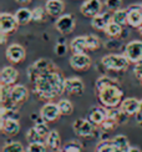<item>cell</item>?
Wrapping results in <instances>:
<instances>
[{
  "instance_id": "obj_42",
  "label": "cell",
  "mask_w": 142,
  "mask_h": 152,
  "mask_svg": "<svg viewBox=\"0 0 142 152\" xmlns=\"http://www.w3.org/2000/svg\"><path fill=\"white\" fill-rule=\"evenodd\" d=\"M133 74H135V77H136L141 84H142V62L141 64L135 65L133 67Z\"/></svg>"
},
{
  "instance_id": "obj_3",
  "label": "cell",
  "mask_w": 142,
  "mask_h": 152,
  "mask_svg": "<svg viewBox=\"0 0 142 152\" xmlns=\"http://www.w3.org/2000/svg\"><path fill=\"white\" fill-rule=\"evenodd\" d=\"M101 65L104 66L108 71H115V72H124L127 70L130 62L126 59L125 55L120 54H108L105 55L101 59Z\"/></svg>"
},
{
  "instance_id": "obj_7",
  "label": "cell",
  "mask_w": 142,
  "mask_h": 152,
  "mask_svg": "<svg viewBox=\"0 0 142 152\" xmlns=\"http://www.w3.org/2000/svg\"><path fill=\"white\" fill-rule=\"evenodd\" d=\"M29 97V90L26 86L24 85H15L12 86L11 90V96L10 101L8 104H5L4 106H9V107H18L19 105H23L25 101Z\"/></svg>"
},
{
  "instance_id": "obj_18",
  "label": "cell",
  "mask_w": 142,
  "mask_h": 152,
  "mask_svg": "<svg viewBox=\"0 0 142 152\" xmlns=\"http://www.w3.org/2000/svg\"><path fill=\"white\" fill-rule=\"evenodd\" d=\"M112 21V14H110L108 11H104L100 12L96 16H94L91 19V26L95 30H101L104 31L106 29V26Z\"/></svg>"
},
{
  "instance_id": "obj_9",
  "label": "cell",
  "mask_w": 142,
  "mask_h": 152,
  "mask_svg": "<svg viewBox=\"0 0 142 152\" xmlns=\"http://www.w3.org/2000/svg\"><path fill=\"white\" fill-rule=\"evenodd\" d=\"M75 25H76V21H75L74 15L64 14V15L57 18V20L55 23V29L59 31L60 34L67 35V34H71L74 31Z\"/></svg>"
},
{
  "instance_id": "obj_10",
  "label": "cell",
  "mask_w": 142,
  "mask_h": 152,
  "mask_svg": "<svg viewBox=\"0 0 142 152\" xmlns=\"http://www.w3.org/2000/svg\"><path fill=\"white\" fill-rule=\"evenodd\" d=\"M40 116L44 120L45 122H55L57 118L61 116V112L59 109V105L55 104V102H46L40 110Z\"/></svg>"
},
{
  "instance_id": "obj_22",
  "label": "cell",
  "mask_w": 142,
  "mask_h": 152,
  "mask_svg": "<svg viewBox=\"0 0 142 152\" xmlns=\"http://www.w3.org/2000/svg\"><path fill=\"white\" fill-rule=\"evenodd\" d=\"M106 117H107L106 109H105L104 106L94 107V109L91 110V112H90V115H89V120L94 125H96V126H101V124L105 121Z\"/></svg>"
},
{
  "instance_id": "obj_6",
  "label": "cell",
  "mask_w": 142,
  "mask_h": 152,
  "mask_svg": "<svg viewBox=\"0 0 142 152\" xmlns=\"http://www.w3.org/2000/svg\"><path fill=\"white\" fill-rule=\"evenodd\" d=\"M124 55L128 60L130 64L137 65L142 62V41L140 40H133L126 44Z\"/></svg>"
},
{
  "instance_id": "obj_4",
  "label": "cell",
  "mask_w": 142,
  "mask_h": 152,
  "mask_svg": "<svg viewBox=\"0 0 142 152\" xmlns=\"http://www.w3.org/2000/svg\"><path fill=\"white\" fill-rule=\"evenodd\" d=\"M54 70H57V69L51 60L39 59L34 62V64H31L28 67V79L31 84H34L40 75H42L45 72H49V71H54Z\"/></svg>"
},
{
  "instance_id": "obj_14",
  "label": "cell",
  "mask_w": 142,
  "mask_h": 152,
  "mask_svg": "<svg viewBox=\"0 0 142 152\" xmlns=\"http://www.w3.org/2000/svg\"><path fill=\"white\" fill-rule=\"evenodd\" d=\"M102 10V1L101 0H86L80 6V11L83 16L86 18H94L100 14Z\"/></svg>"
},
{
  "instance_id": "obj_20",
  "label": "cell",
  "mask_w": 142,
  "mask_h": 152,
  "mask_svg": "<svg viewBox=\"0 0 142 152\" xmlns=\"http://www.w3.org/2000/svg\"><path fill=\"white\" fill-rule=\"evenodd\" d=\"M18 76H19V72L15 67L5 66L1 70V74H0V82H1V85L12 86L16 82Z\"/></svg>"
},
{
  "instance_id": "obj_47",
  "label": "cell",
  "mask_w": 142,
  "mask_h": 152,
  "mask_svg": "<svg viewBox=\"0 0 142 152\" xmlns=\"http://www.w3.org/2000/svg\"><path fill=\"white\" fill-rule=\"evenodd\" d=\"M137 31H138V34H140V35H142V24L137 28Z\"/></svg>"
},
{
  "instance_id": "obj_27",
  "label": "cell",
  "mask_w": 142,
  "mask_h": 152,
  "mask_svg": "<svg viewBox=\"0 0 142 152\" xmlns=\"http://www.w3.org/2000/svg\"><path fill=\"white\" fill-rule=\"evenodd\" d=\"M34 129L36 130V132L39 135H40V137L42 138V140H45V138L48 137V135L50 134V129H49V126H48V122H45L44 120L40 118L37 120V121L35 122V126H34Z\"/></svg>"
},
{
  "instance_id": "obj_44",
  "label": "cell",
  "mask_w": 142,
  "mask_h": 152,
  "mask_svg": "<svg viewBox=\"0 0 142 152\" xmlns=\"http://www.w3.org/2000/svg\"><path fill=\"white\" fill-rule=\"evenodd\" d=\"M127 152H141V150L137 148V147H130Z\"/></svg>"
},
{
  "instance_id": "obj_16",
  "label": "cell",
  "mask_w": 142,
  "mask_h": 152,
  "mask_svg": "<svg viewBox=\"0 0 142 152\" xmlns=\"http://www.w3.org/2000/svg\"><path fill=\"white\" fill-rule=\"evenodd\" d=\"M142 24V5H131L127 8V25L131 28H138Z\"/></svg>"
},
{
  "instance_id": "obj_24",
  "label": "cell",
  "mask_w": 142,
  "mask_h": 152,
  "mask_svg": "<svg viewBox=\"0 0 142 152\" xmlns=\"http://www.w3.org/2000/svg\"><path fill=\"white\" fill-rule=\"evenodd\" d=\"M15 18L19 25H26L30 21H33V10H29L28 8H20L15 12Z\"/></svg>"
},
{
  "instance_id": "obj_26",
  "label": "cell",
  "mask_w": 142,
  "mask_h": 152,
  "mask_svg": "<svg viewBox=\"0 0 142 152\" xmlns=\"http://www.w3.org/2000/svg\"><path fill=\"white\" fill-rule=\"evenodd\" d=\"M104 33L111 39H117L122 34V26L120 24H116L115 21H111L104 30Z\"/></svg>"
},
{
  "instance_id": "obj_5",
  "label": "cell",
  "mask_w": 142,
  "mask_h": 152,
  "mask_svg": "<svg viewBox=\"0 0 142 152\" xmlns=\"http://www.w3.org/2000/svg\"><path fill=\"white\" fill-rule=\"evenodd\" d=\"M74 132L77 137L90 138L96 134V125H94L87 118H77L72 124Z\"/></svg>"
},
{
  "instance_id": "obj_15",
  "label": "cell",
  "mask_w": 142,
  "mask_h": 152,
  "mask_svg": "<svg viewBox=\"0 0 142 152\" xmlns=\"http://www.w3.org/2000/svg\"><path fill=\"white\" fill-rule=\"evenodd\" d=\"M0 130L6 136H15L20 131V122L16 118H0Z\"/></svg>"
},
{
  "instance_id": "obj_36",
  "label": "cell",
  "mask_w": 142,
  "mask_h": 152,
  "mask_svg": "<svg viewBox=\"0 0 142 152\" xmlns=\"http://www.w3.org/2000/svg\"><path fill=\"white\" fill-rule=\"evenodd\" d=\"M119 125H120V124L116 121V120H112V118H110V117H106V120L101 124L100 127H101V130L104 131V132H110V131H113Z\"/></svg>"
},
{
  "instance_id": "obj_23",
  "label": "cell",
  "mask_w": 142,
  "mask_h": 152,
  "mask_svg": "<svg viewBox=\"0 0 142 152\" xmlns=\"http://www.w3.org/2000/svg\"><path fill=\"white\" fill-rule=\"evenodd\" d=\"M70 50L72 54H83L87 51L86 36H76L70 42Z\"/></svg>"
},
{
  "instance_id": "obj_35",
  "label": "cell",
  "mask_w": 142,
  "mask_h": 152,
  "mask_svg": "<svg viewBox=\"0 0 142 152\" xmlns=\"http://www.w3.org/2000/svg\"><path fill=\"white\" fill-rule=\"evenodd\" d=\"M46 150H48L46 143L44 141L30 142L26 147V152H46Z\"/></svg>"
},
{
  "instance_id": "obj_48",
  "label": "cell",
  "mask_w": 142,
  "mask_h": 152,
  "mask_svg": "<svg viewBox=\"0 0 142 152\" xmlns=\"http://www.w3.org/2000/svg\"><path fill=\"white\" fill-rule=\"evenodd\" d=\"M60 152H65V151H62V150H61V151H60Z\"/></svg>"
},
{
  "instance_id": "obj_21",
  "label": "cell",
  "mask_w": 142,
  "mask_h": 152,
  "mask_svg": "<svg viewBox=\"0 0 142 152\" xmlns=\"http://www.w3.org/2000/svg\"><path fill=\"white\" fill-rule=\"evenodd\" d=\"M46 147L50 150V152H60L61 151V138L59 132L56 130H51L48 137L45 138Z\"/></svg>"
},
{
  "instance_id": "obj_17",
  "label": "cell",
  "mask_w": 142,
  "mask_h": 152,
  "mask_svg": "<svg viewBox=\"0 0 142 152\" xmlns=\"http://www.w3.org/2000/svg\"><path fill=\"white\" fill-rule=\"evenodd\" d=\"M138 107H140V100H137L136 97H126L122 100L120 105L121 111L126 116H136L138 112Z\"/></svg>"
},
{
  "instance_id": "obj_40",
  "label": "cell",
  "mask_w": 142,
  "mask_h": 152,
  "mask_svg": "<svg viewBox=\"0 0 142 152\" xmlns=\"http://www.w3.org/2000/svg\"><path fill=\"white\" fill-rule=\"evenodd\" d=\"M26 138H28V141L29 143L30 142H37V141H42V138L40 137V135L36 132V130L33 127V129H30L28 130L26 132Z\"/></svg>"
},
{
  "instance_id": "obj_28",
  "label": "cell",
  "mask_w": 142,
  "mask_h": 152,
  "mask_svg": "<svg viewBox=\"0 0 142 152\" xmlns=\"http://www.w3.org/2000/svg\"><path fill=\"white\" fill-rule=\"evenodd\" d=\"M112 21L120 24L121 26L127 25V9H119L112 12Z\"/></svg>"
},
{
  "instance_id": "obj_29",
  "label": "cell",
  "mask_w": 142,
  "mask_h": 152,
  "mask_svg": "<svg viewBox=\"0 0 142 152\" xmlns=\"http://www.w3.org/2000/svg\"><path fill=\"white\" fill-rule=\"evenodd\" d=\"M57 105H59V109H60L61 115H64V116H69V115H71V113L74 112L72 102H71L70 100H67V99H61V100H59Z\"/></svg>"
},
{
  "instance_id": "obj_13",
  "label": "cell",
  "mask_w": 142,
  "mask_h": 152,
  "mask_svg": "<svg viewBox=\"0 0 142 152\" xmlns=\"http://www.w3.org/2000/svg\"><path fill=\"white\" fill-rule=\"evenodd\" d=\"M69 62H70V66L72 67L75 71H86L87 69H90V66H91V59H90V56L86 53L72 54Z\"/></svg>"
},
{
  "instance_id": "obj_2",
  "label": "cell",
  "mask_w": 142,
  "mask_h": 152,
  "mask_svg": "<svg viewBox=\"0 0 142 152\" xmlns=\"http://www.w3.org/2000/svg\"><path fill=\"white\" fill-rule=\"evenodd\" d=\"M97 94V101L101 106L110 109V107H119L124 100V91L119 84H113L106 86L101 90L96 91Z\"/></svg>"
},
{
  "instance_id": "obj_46",
  "label": "cell",
  "mask_w": 142,
  "mask_h": 152,
  "mask_svg": "<svg viewBox=\"0 0 142 152\" xmlns=\"http://www.w3.org/2000/svg\"><path fill=\"white\" fill-rule=\"evenodd\" d=\"M5 42H6V35L5 34H1V44L4 45Z\"/></svg>"
},
{
  "instance_id": "obj_8",
  "label": "cell",
  "mask_w": 142,
  "mask_h": 152,
  "mask_svg": "<svg viewBox=\"0 0 142 152\" xmlns=\"http://www.w3.org/2000/svg\"><path fill=\"white\" fill-rule=\"evenodd\" d=\"M19 26V23L14 14L10 12H1L0 14V31L1 34L11 35L14 34Z\"/></svg>"
},
{
  "instance_id": "obj_38",
  "label": "cell",
  "mask_w": 142,
  "mask_h": 152,
  "mask_svg": "<svg viewBox=\"0 0 142 152\" xmlns=\"http://www.w3.org/2000/svg\"><path fill=\"white\" fill-rule=\"evenodd\" d=\"M122 5V0H105V6L107 8L108 11H116L121 9Z\"/></svg>"
},
{
  "instance_id": "obj_37",
  "label": "cell",
  "mask_w": 142,
  "mask_h": 152,
  "mask_svg": "<svg viewBox=\"0 0 142 152\" xmlns=\"http://www.w3.org/2000/svg\"><path fill=\"white\" fill-rule=\"evenodd\" d=\"M48 12L45 10V8H41V6H37L33 10V21L35 23H40V21H44L45 19V15Z\"/></svg>"
},
{
  "instance_id": "obj_25",
  "label": "cell",
  "mask_w": 142,
  "mask_h": 152,
  "mask_svg": "<svg viewBox=\"0 0 142 152\" xmlns=\"http://www.w3.org/2000/svg\"><path fill=\"white\" fill-rule=\"evenodd\" d=\"M96 152H124L119 146L112 142V140H101V142L96 147Z\"/></svg>"
},
{
  "instance_id": "obj_34",
  "label": "cell",
  "mask_w": 142,
  "mask_h": 152,
  "mask_svg": "<svg viewBox=\"0 0 142 152\" xmlns=\"http://www.w3.org/2000/svg\"><path fill=\"white\" fill-rule=\"evenodd\" d=\"M101 45L100 39L96 35H86V46L89 51H96Z\"/></svg>"
},
{
  "instance_id": "obj_19",
  "label": "cell",
  "mask_w": 142,
  "mask_h": 152,
  "mask_svg": "<svg viewBox=\"0 0 142 152\" xmlns=\"http://www.w3.org/2000/svg\"><path fill=\"white\" fill-rule=\"evenodd\" d=\"M45 10H46L48 15L53 18H59L65 10V4L62 0H48L45 3Z\"/></svg>"
},
{
  "instance_id": "obj_31",
  "label": "cell",
  "mask_w": 142,
  "mask_h": 152,
  "mask_svg": "<svg viewBox=\"0 0 142 152\" xmlns=\"http://www.w3.org/2000/svg\"><path fill=\"white\" fill-rule=\"evenodd\" d=\"M113 84H119V82L115 79L108 77V76H100L95 82V87H96V91H99V90H101V88L110 86V85H113Z\"/></svg>"
},
{
  "instance_id": "obj_11",
  "label": "cell",
  "mask_w": 142,
  "mask_h": 152,
  "mask_svg": "<svg viewBox=\"0 0 142 152\" xmlns=\"http://www.w3.org/2000/svg\"><path fill=\"white\" fill-rule=\"evenodd\" d=\"M6 59L8 61L12 62V64H20L25 60V56H26V51L25 49L20 45V44H11L8 46L5 51Z\"/></svg>"
},
{
  "instance_id": "obj_45",
  "label": "cell",
  "mask_w": 142,
  "mask_h": 152,
  "mask_svg": "<svg viewBox=\"0 0 142 152\" xmlns=\"http://www.w3.org/2000/svg\"><path fill=\"white\" fill-rule=\"evenodd\" d=\"M16 3H19V4H29L31 0H15Z\"/></svg>"
},
{
  "instance_id": "obj_30",
  "label": "cell",
  "mask_w": 142,
  "mask_h": 152,
  "mask_svg": "<svg viewBox=\"0 0 142 152\" xmlns=\"http://www.w3.org/2000/svg\"><path fill=\"white\" fill-rule=\"evenodd\" d=\"M112 142L116 145V146H119L124 152H127L128 148H130V142H128V138L125 136V135H117L115 136L113 138H111Z\"/></svg>"
},
{
  "instance_id": "obj_41",
  "label": "cell",
  "mask_w": 142,
  "mask_h": 152,
  "mask_svg": "<svg viewBox=\"0 0 142 152\" xmlns=\"http://www.w3.org/2000/svg\"><path fill=\"white\" fill-rule=\"evenodd\" d=\"M67 53V46H66V44H64V42H57L56 45H55V54L57 56H64Z\"/></svg>"
},
{
  "instance_id": "obj_1",
  "label": "cell",
  "mask_w": 142,
  "mask_h": 152,
  "mask_svg": "<svg viewBox=\"0 0 142 152\" xmlns=\"http://www.w3.org/2000/svg\"><path fill=\"white\" fill-rule=\"evenodd\" d=\"M33 86L36 96L49 102L65 92V77L57 70L49 71L39 76Z\"/></svg>"
},
{
  "instance_id": "obj_43",
  "label": "cell",
  "mask_w": 142,
  "mask_h": 152,
  "mask_svg": "<svg viewBox=\"0 0 142 152\" xmlns=\"http://www.w3.org/2000/svg\"><path fill=\"white\" fill-rule=\"evenodd\" d=\"M136 117H137V121L140 124H142V100H140V107H138V112H137Z\"/></svg>"
},
{
  "instance_id": "obj_12",
  "label": "cell",
  "mask_w": 142,
  "mask_h": 152,
  "mask_svg": "<svg viewBox=\"0 0 142 152\" xmlns=\"http://www.w3.org/2000/svg\"><path fill=\"white\" fill-rule=\"evenodd\" d=\"M85 91V84L80 77H66L65 79V92L71 96H80Z\"/></svg>"
},
{
  "instance_id": "obj_33",
  "label": "cell",
  "mask_w": 142,
  "mask_h": 152,
  "mask_svg": "<svg viewBox=\"0 0 142 152\" xmlns=\"http://www.w3.org/2000/svg\"><path fill=\"white\" fill-rule=\"evenodd\" d=\"M11 90H12V86H9V85H0V101H1V105L8 104L9 101H10Z\"/></svg>"
},
{
  "instance_id": "obj_32",
  "label": "cell",
  "mask_w": 142,
  "mask_h": 152,
  "mask_svg": "<svg viewBox=\"0 0 142 152\" xmlns=\"http://www.w3.org/2000/svg\"><path fill=\"white\" fill-rule=\"evenodd\" d=\"M1 152H26V148H24V146L20 142L10 141L3 147Z\"/></svg>"
},
{
  "instance_id": "obj_39",
  "label": "cell",
  "mask_w": 142,
  "mask_h": 152,
  "mask_svg": "<svg viewBox=\"0 0 142 152\" xmlns=\"http://www.w3.org/2000/svg\"><path fill=\"white\" fill-rule=\"evenodd\" d=\"M62 151H65V152H82V148H81L80 143L72 141L70 143H66L65 146L62 147Z\"/></svg>"
}]
</instances>
